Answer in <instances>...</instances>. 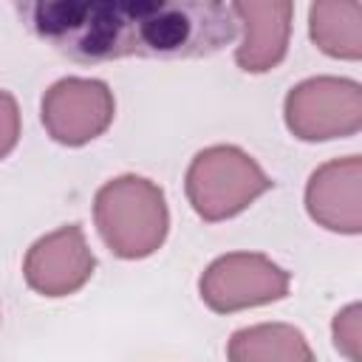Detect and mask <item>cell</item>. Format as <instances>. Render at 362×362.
<instances>
[{
    "instance_id": "3957f363",
    "label": "cell",
    "mask_w": 362,
    "mask_h": 362,
    "mask_svg": "<svg viewBox=\"0 0 362 362\" xmlns=\"http://www.w3.org/2000/svg\"><path fill=\"white\" fill-rule=\"evenodd\" d=\"M187 198L192 209L215 223L240 215L252 201L274 187L263 167L235 144L201 150L187 167Z\"/></svg>"
},
{
    "instance_id": "7c38bea8",
    "label": "cell",
    "mask_w": 362,
    "mask_h": 362,
    "mask_svg": "<svg viewBox=\"0 0 362 362\" xmlns=\"http://www.w3.org/2000/svg\"><path fill=\"white\" fill-rule=\"evenodd\" d=\"M359 303H351L345 305L337 317H334V345L337 351L348 359V362H359V337H362V328H359Z\"/></svg>"
},
{
    "instance_id": "30bf717a",
    "label": "cell",
    "mask_w": 362,
    "mask_h": 362,
    "mask_svg": "<svg viewBox=\"0 0 362 362\" xmlns=\"http://www.w3.org/2000/svg\"><path fill=\"white\" fill-rule=\"evenodd\" d=\"M229 362H314L305 334L288 322H260L232 334Z\"/></svg>"
},
{
    "instance_id": "8fae6325",
    "label": "cell",
    "mask_w": 362,
    "mask_h": 362,
    "mask_svg": "<svg viewBox=\"0 0 362 362\" xmlns=\"http://www.w3.org/2000/svg\"><path fill=\"white\" fill-rule=\"evenodd\" d=\"M308 31L314 45L337 59L362 57V3L320 0L308 8Z\"/></svg>"
},
{
    "instance_id": "8992f818",
    "label": "cell",
    "mask_w": 362,
    "mask_h": 362,
    "mask_svg": "<svg viewBox=\"0 0 362 362\" xmlns=\"http://www.w3.org/2000/svg\"><path fill=\"white\" fill-rule=\"evenodd\" d=\"M113 113L116 102L102 79L65 76L42 96V124L65 147H82L99 139L110 127Z\"/></svg>"
},
{
    "instance_id": "ba28073f",
    "label": "cell",
    "mask_w": 362,
    "mask_h": 362,
    "mask_svg": "<svg viewBox=\"0 0 362 362\" xmlns=\"http://www.w3.org/2000/svg\"><path fill=\"white\" fill-rule=\"evenodd\" d=\"M308 215L342 235L362 232V158L345 156L317 167L305 184Z\"/></svg>"
},
{
    "instance_id": "7a4b0ae2",
    "label": "cell",
    "mask_w": 362,
    "mask_h": 362,
    "mask_svg": "<svg viewBox=\"0 0 362 362\" xmlns=\"http://www.w3.org/2000/svg\"><path fill=\"white\" fill-rule=\"evenodd\" d=\"M93 221L105 246L116 257H150L170 229L164 189L144 175L110 178L93 198Z\"/></svg>"
},
{
    "instance_id": "6da1fadb",
    "label": "cell",
    "mask_w": 362,
    "mask_h": 362,
    "mask_svg": "<svg viewBox=\"0 0 362 362\" xmlns=\"http://www.w3.org/2000/svg\"><path fill=\"white\" fill-rule=\"evenodd\" d=\"M25 28L79 65L124 57L201 59L226 48L238 20L226 3H14Z\"/></svg>"
},
{
    "instance_id": "4fadbf2b",
    "label": "cell",
    "mask_w": 362,
    "mask_h": 362,
    "mask_svg": "<svg viewBox=\"0 0 362 362\" xmlns=\"http://www.w3.org/2000/svg\"><path fill=\"white\" fill-rule=\"evenodd\" d=\"M20 139V107L8 90H0V158H6Z\"/></svg>"
},
{
    "instance_id": "52a82bcc",
    "label": "cell",
    "mask_w": 362,
    "mask_h": 362,
    "mask_svg": "<svg viewBox=\"0 0 362 362\" xmlns=\"http://www.w3.org/2000/svg\"><path fill=\"white\" fill-rule=\"evenodd\" d=\"M96 269V257L88 249L79 223H65L42 235L23 260V277L31 291L42 297H68L79 291Z\"/></svg>"
},
{
    "instance_id": "277c9868",
    "label": "cell",
    "mask_w": 362,
    "mask_h": 362,
    "mask_svg": "<svg viewBox=\"0 0 362 362\" xmlns=\"http://www.w3.org/2000/svg\"><path fill=\"white\" fill-rule=\"evenodd\" d=\"M286 127L303 141L354 136L362 127V88L342 76H314L294 85L283 105Z\"/></svg>"
},
{
    "instance_id": "9c48e42d",
    "label": "cell",
    "mask_w": 362,
    "mask_h": 362,
    "mask_svg": "<svg viewBox=\"0 0 362 362\" xmlns=\"http://www.w3.org/2000/svg\"><path fill=\"white\" fill-rule=\"evenodd\" d=\"M238 25H243V42L235 51V62L246 74H266L277 68L288 51L291 14L288 0H243L229 3Z\"/></svg>"
},
{
    "instance_id": "5b68a950",
    "label": "cell",
    "mask_w": 362,
    "mask_h": 362,
    "mask_svg": "<svg viewBox=\"0 0 362 362\" xmlns=\"http://www.w3.org/2000/svg\"><path fill=\"white\" fill-rule=\"evenodd\" d=\"M201 300L215 314H232L277 303L291 288V274L257 252H229L201 274Z\"/></svg>"
}]
</instances>
